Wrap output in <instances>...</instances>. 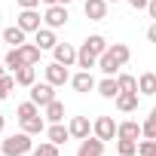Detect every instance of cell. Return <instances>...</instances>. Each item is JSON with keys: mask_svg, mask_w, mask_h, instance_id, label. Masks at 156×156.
<instances>
[{"mask_svg": "<svg viewBox=\"0 0 156 156\" xmlns=\"http://www.w3.org/2000/svg\"><path fill=\"white\" fill-rule=\"evenodd\" d=\"M31 150H34L31 135H28V132H19V135H9V138L3 141V150H0V153H6V156H25V153H31Z\"/></svg>", "mask_w": 156, "mask_h": 156, "instance_id": "cell-1", "label": "cell"}, {"mask_svg": "<svg viewBox=\"0 0 156 156\" xmlns=\"http://www.w3.org/2000/svg\"><path fill=\"white\" fill-rule=\"evenodd\" d=\"M67 19H70V16H67V6H64V3L46 6V12H43V22H46V28H52V31H55V28H64Z\"/></svg>", "mask_w": 156, "mask_h": 156, "instance_id": "cell-2", "label": "cell"}, {"mask_svg": "<svg viewBox=\"0 0 156 156\" xmlns=\"http://www.w3.org/2000/svg\"><path fill=\"white\" fill-rule=\"evenodd\" d=\"M31 101L40 104V107L52 104V101H55V86H52V83H34V86H31Z\"/></svg>", "mask_w": 156, "mask_h": 156, "instance_id": "cell-3", "label": "cell"}, {"mask_svg": "<svg viewBox=\"0 0 156 156\" xmlns=\"http://www.w3.org/2000/svg\"><path fill=\"white\" fill-rule=\"evenodd\" d=\"M116 129H119V126L113 122V116H98V119L92 122V132H95L101 141H113V138H116Z\"/></svg>", "mask_w": 156, "mask_h": 156, "instance_id": "cell-4", "label": "cell"}, {"mask_svg": "<svg viewBox=\"0 0 156 156\" xmlns=\"http://www.w3.org/2000/svg\"><path fill=\"white\" fill-rule=\"evenodd\" d=\"M40 22H43V19H40V12H37V9H22L16 25H19L25 34H37V31H40Z\"/></svg>", "mask_w": 156, "mask_h": 156, "instance_id": "cell-5", "label": "cell"}, {"mask_svg": "<svg viewBox=\"0 0 156 156\" xmlns=\"http://www.w3.org/2000/svg\"><path fill=\"white\" fill-rule=\"evenodd\" d=\"M46 83H52V86H64V83H70L67 67H64V64H58V61L46 64Z\"/></svg>", "mask_w": 156, "mask_h": 156, "instance_id": "cell-6", "label": "cell"}, {"mask_svg": "<svg viewBox=\"0 0 156 156\" xmlns=\"http://www.w3.org/2000/svg\"><path fill=\"white\" fill-rule=\"evenodd\" d=\"M70 86H73L76 92H92V89H98L92 70H80V73H73V76H70Z\"/></svg>", "mask_w": 156, "mask_h": 156, "instance_id": "cell-7", "label": "cell"}, {"mask_svg": "<svg viewBox=\"0 0 156 156\" xmlns=\"http://www.w3.org/2000/svg\"><path fill=\"white\" fill-rule=\"evenodd\" d=\"M76 156H104V141H101L98 135H95V138H83Z\"/></svg>", "mask_w": 156, "mask_h": 156, "instance_id": "cell-8", "label": "cell"}, {"mask_svg": "<svg viewBox=\"0 0 156 156\" xmlns=\"http://www.w3.org/2000/svg\"><path fill=\"white\" fill-rule=\"evenodd\" d=\"M83 12H86L92 22H104V19H107V0H86V3H83Z\"/></svg>", "mask_w": 156, "mask_h": 156, "instance_id": "cell-9", "label": "cell"}, {"mask_svg": "<svg viewBox=\"0 0 156 156\" xmlns=\"http://www.w3.org/2000/svg\"><path fill=\"white\" fill-rule=\"evenodd\" d=\"M67 129H70V138L83 141V138H89V132H92V122H89V116H73Z\"/></svg>", "mask_w": 156, "mask_h": 156, "instance_id": "cell-10", "label": "cell"}, {"mask_svg": "<svg viewBox=\"0 0 156 156\" xmlns=\"http://www.w3.org/2000/svg\"><path fill=\"white\" fill-rule=\"evenodd\" d=\"M52 52H55V61H58V64H64V67L76 64V49H73L70 43H58Z\"/></svg>", "mask_w": 156, "mask_h": 156, "instance_id": "cell-11", "label": "cell"}, {"mask_svg": "<svg viewBox=\"0 0 156 156\" xmlns=\"http://www.w3.org/2000/svg\"><path fill=\"white\" fill-rule=\"evenodd\" d=\"M76 67H83V70H92V67H98V55L83 43L80 49H76Z\"/></svg>", "mask_w": 156, "mask_h": 156, "instance_id": "cell-12", "label": "cell"}, {"mask_svg": "<svg viewBox=\"0 0 156 156\" xmlns=\"http://www.w3.org/2000/svg\"><path fill=\"white\" fill-rule=\"evenodd\" d=\"M113 101H116V110H122V113L138 110V92H119Z\"/></svg>", "mask_w": 156, "mask_h": 156, "instance_id": "cell-13", "label": "cell"}, {"mask_svg": "<svg viewBox=\"0 0 156 156\" xmlns=\"http://www.w3.org/2000/svg\"><path fill=\"white\" fill-rule=\"evenodd\" d=\"M34 43H37L40 49H55V46H58V40H55V31H52V28H40V31L34 34Z\"/></svg>", "mask_w": 156, "mask_h": 156, "instance_id": "cell-14", "label": "cell"}, {"mask_svg": "<svg viewBox=\"0 0 156 156\" xmlns=\"http://www.w3.org/2000/svg\"><path fill=\"white\" fill-rule=\"evenodd\" d=\"M107 55H110V58H113V61L122 67V64L132 58V49H129L126 43H113V46H107Z\"/></svg>", "mask_w": 156, "mask_h": 156, "instance_id": "cell-15", "label": "cell"}, {"mask_svg": "<svg viewBox=\"0 0 156 156\" xmlns=\"http://www.w3.org/2000/svg\"><path fill=\"white\" fill-rule=\"evenodd\" d=\"M46 138H49L52 144H58V147H61V144H64V141L70 138V129H64L61 122H52V126L46 129Z\"/></svg>", "mask_w": 156, "mask_h": 156, "instance_id": "cell-16", "label": "cell"}, {"mask_svg": "<svg viewBox=\"0 0 156 156\" xmlns=\"http://www.w3.org/2000/svg\"><path fill=\"white\" fill-rule=\"evenodd\" d=\"M138 92L141 95H156V73L153 70H147V73L138 76Z\"/></svg>", "mask_w": 156, "mask_h": 156, "instance_id": "cell-17", "label": "cell"}, {"mask_svg": "<svg viewBox=\"0 0 156 156\" xmlns=\"http://www.w3.org/2000/svg\"><path fill=\"white\" fill-rule=\"evenodd\" d=\"M98 95H101V98H116V95H119V83H116V76H104V80L98 83Z\"/></svg>", "mask_w": 156, "mask_h": 156, "instance_id": "cell-18", "label": "cell"}, {"mask_svg": "<svg viewBox=\"0 0 156 156\" xmlns=\"http://www.w3.org/2000/svg\"><path fill=\"white\" fill-rule=\"evenodd\" d=\"M0 37H3V43H9L12 49H19V46L25 43V31H22L19 25H12V28H6V31L0 34Z\"/></svg>", "mask_w": 156, "mask_h": 156, "instance_id": "cell-19", "label": "cell"}, {"mask_svg": "<svg viewBox=\"0 0 156 156\" xmlns=\"http://www.w3.org/2000/svg\"><path fill=\"white\" fill-rule=\"evenodd\" d=\"M19 52H22L25 64H31V67H34V64L40 61V52H43V49H40L37 43H22V46H19Z\"/></svg>", "mask_w": 156, "mask_h": 156, "instance_id": "cell-20", "label": "cell"}, {"mask_svg": "<svg viewBox=\"0 0 156 156\" xmlns=\"http://www.w3.org/2000/svg\"><path fill=\"white\" fill-rule=\"evenodd\" d=\"M22 132H28V135H43V132H46V122H43V116L37 113V116H28V119H22Z\"/></svg>", "mask_w": 156, "mask_h": 156, "instance_id": "cell-21", "label": "cell"}, {"mask_svg": "<svg viewBox=\"0 0 156 156\" xmlns=\"http://www.w3.org/2000/svg\"><path fill=\"white\" fill-rule=\"evenodd\" d=\"M116 138H129V141H138V138H141V126H138L135 119H129V122H119V129H116Z\"/></svg>", "mask_w": 156, "mask_h": 156, "instance_id": "cell-22", "label": "cell"}, {"mask_svg": "<svg viewBox=\"0 0 156 156\" xmlns=\"http://www.w3.org/2000/svg\"><path fill=\"white\" fill-rule=\"evenodd\" d=\"M34 80H37V70H34L31 64H25L22 70H16V83H19V86H28V89H31Z\"/></svg>", "mask_w": 156, "mask_h": 156, "instance_id": "cell-23", "label": "cell"}, {"mask_svg": "<svg viewBox=\"0 0 156 156\" xmlns=\"http://www.w3.org/2000/svg\"><path fill=\"white\" fill-rule=\"evenodd\" d=\"M83 43H86V46H89V49H92V52H95L98 58H101V55L107 52V40H104L101 34H92V37H86Z\"/></svg>", "mask_w": 156, "mask_h": 156, "instance_id": "cell-24", "label": "cell"}, {"mask_svg": "<svg viewBox=\"0 0 156 156\" xmlns=\"http://www.w3.org/2000/svg\"><path fill=\"white\" fill-rule=\"evenodd\" d=\"M46 119H49V122H61V119H64V104H61L58 98H55L52 104H46Z\"/></svg>", "mask_w": 156, "mask_h": 156, "instance_id": "cell-25", "label": "cell"}, {"mask_svg": "<svg viewBox=\"0 0 156 156\" xmlns=\"http://www.w3.org/2000/svg\"><path fill=\"white\" fill-rule=\"evenodd\" d=\"M3 64H6V67H9L12 73H16V70H22V67H25V58H22V52H19V49H9V52H6V61H3Z\"/></svg>", "mask_w": 156, "mask_h": 156, "instance_id": "cell-26", "label": "cell"}, {"mask_svg": "<svg viewBox=\"0 0 156 156\" xmlns=\"http://www.w3.org/2000/svg\"><path fill=\"white\" fill-rule=\"evenodd\" d=\"M116 83H119V92H138V80L132 73H116Z\"/></svg>", "mask_w": 156, "mask_h": 156, "instance_id": "cell-27", "label": "cell"}, {"mask_svg": "<svg viewBox=\"0 0 156 156\" xmlns=\"http://www.w3.org/2000/svg\"><path fill=\"white\" fill-rule=\"evenodd\" d=\"M116 153H119V156H135V153H138V141L119 138V141H116Z\"/></svg>", "mask_w": 156, "mask_h": 156, "instance_id": "cell-28", "label": "cell"}, {"mask_svg": "<svg viewBox=\"0 0 156 156\" xmlns=\"http://www.w3.org/2000/svg\"><path fill=\"white\" fill-rule=\"evenodd\" d=\"M31 156H58V144H52V141H43L40 147H34V150H31Z\"/></svg>", "mask_w": 156, "mask_h": 156, "instance_id": "cell-29", "label": "cell"}, {"mask_svg": "<svg viewBox=\"0 0 156 156\" xmlns=\"http://www.w3.org/2000/svg\"><path fill=\"white\" fill-rule=\"evenodd\" d=\"M19 119H28V116H37L40 113V104H34V101H25V104H19Z\"/></svg>", "mask_w": 156, "mask_h": 156, "instance_id": "cell-30", "label": "cell"}, {"mask_svg": "<svg viewBox=\"0 0 156 156\" xmlns=\"http://www.w3.org/2000/svg\"><path fill=\"white\" fill-rule=\"evenodd\" d=\"M16 86H19L16 83V73H3V76H0V89H3V95H9Z\"/></svg>", "mask_w": 156, "mask_h": 156, "instance_id": "cell-31", "label": "cell"}, {"mask_svg": "<svg viewBox=\"0 0 156 156\" xmlns=\"http://www.w3.org/2000/svg\"><path fill=\"white\" fill-rule=\"evenodd\" d=\"M138 153H141V156H156V141H153V138L141 141V144H138Z\"/></svg>", "mask_w": 156, "mask_h": 156, "instance_id": "cell-32", "label": "cell"}, {"mask_svg": "<svg viewBox=\"0 0 156 156\" xmlns=\"http://www.w3.org/2000/svg\"><path fill=\"white\" fill-rule=\"evenodd\" d=\"M141 135H144V138H153V141H156V119H153V116H150L147 122H141Z\"/></svg>", "mask_w": 156, "mask_h": 156, "instance_id": "cell-33", "label": "cell"}, {"mask_svg": "<svg viewBox=\"0 0 156 156\" xmlns=\"http://www.w3.org/2000/svg\"><path fill=\"white\" fill-rule=\"evenodd\" d=\"M16 3H19L22 9H37V6H40V0H16Z\"/></svg>", "mask_w": 156, "mask_h": 156, "instance_id": "cell-34", "label": "cell"}, {"mask_svg": "<svg viewBox=\"0 0 156 156\" xmlns=\"http://www.w3.org/2000/svg\"><path fill=\"white\" fill-rule=\"evenodd\" d=\"M147 3H150V0H129L132 9H147Z\"/></svg>", "mask_w": 156, "mask_h": 156, "instance_id": "cell-35", "label": "cell"}, {"mask_svg": "<svg viewBox=\"0 0 156 156\" xmlns=\"http://www.w3.org/2000/svg\"><path fill=\"white\" fill-rule=\"evenodd\" d=\"M147 40H150V43H156V22L147 28Z\"/></svg>", "mask_w": 156, "mask_h": 156, "instance_id": "cell-36", "label": "cell"}, {"mask_svg": "<svg viewBox=\"0 0 156 156\" xmlns=\"http://www.w3.org/2000/svg\"><path fill=\"white\" fill-rule=\"evenodd\" d=\"M147 12H150V19L156 22V0H150V3H147Z\"/></svg>", "mask_w": 156, "mask_h": 156, "instance_id": "cell-37", "label": "cell"}, {"mask_svg": "<svg viewBox=\"0 0 156 156\" xmlns=\"http://www.w3.org/2000/svg\"><path fill=\"white\" fill-rule=\"evenodd\" d=\"M43 3H46V6H55V3H61V0H43Z\"/></svg>", "mask_w": 156, "mask_h": 156, "instance_id": "cell-38", "label": "cell"}, {"mask_svg": "<svg viewBox=\"0 0 156 156\" xmlns=\"http://www.w3.org/2000/svg\"><path fill=\"white\" fill-rule=\"evenodd\" d=\"M3 126H6V116H3V113H0V132H3Z\"/></svg>", "mask_w": 156, "mask_h": 156, "instance_id": "cell-39", "label": "cell"}, {"mask_svg": "<svg viewBox=\"0 0 156 156\" xmlns=\"http://www.w3.org/2000/svg\"><path fill=\"white\" fill-rule=\"evenodd\" d=\"M150 116H153V119H156V107H153V110H150Z\"/></svg>", "mask_w": 156, "mask_h": 156, "instance_id": "cell-40", "label": "cell"}, {"mask_svg": "<svg viewBox=\"0 0 156 156\" xmlns=\"http://www.w3.org/2000/svg\"><path fill=\"white\" fill-rule=\"evenodd\" d=\"M3 67H6V64H0V76H3Z\"/></svg>", "mask_w": 156, "mask_h": 156, "instance_id": "cell-41", "label": "cell"}, {"mask_svg": "<svg viewBox=\"0 0 156 156\" xmlns=\"http://www.w3.org/2000/svg\"><path fill=\"white\" fill-rule=\"evenodd\" d=\"M61 3H64V6H67V3H70V0H61Z\"/></svg>", "mask_w": 156, "mask_h": 156, "instance_id": "cell-42", "label": "cell"}, {"mask_svg": "<svg viewBox=\"0 0 156 156\" xmlns=\"http://www.w3.org/2000/svg\"><path fill=\"white\" fill-rule=\"evenodd\" d=\"M107 3H116V0H107Z\"/></svg>", "mask_w": 156, "mask_h": 156, "instance_id": "cell-43", "label": "cell"}, {"mask_svg": "<svg viewBox=\"0 0 156 156\" xmlns=\"http://www.w3.org/2000/svg\"><path fill=\"white\" fill-rule=\"evenodd\" d=\"M0 156H6V153H0Z\"/></svg>", "mask_w": 156, "mask_h": 156, "instance_id": "cell-44", "label": "cell"}, {"mask_svg": "<svg viewBox=\"0 0 156 156\" xmlns=\"http://www.w3.org/2000/svg\"><path fill=\"white\" fill-rule=\"evenodd\" d=\"M0 40H3V37H0Z\"/></svg>", "mask_w": 156, "mask_h": 156, "instance_id": "cell-45", "label": "cell"}]
</instances>
